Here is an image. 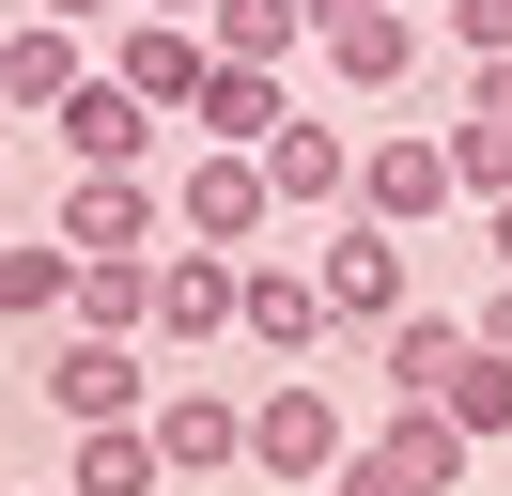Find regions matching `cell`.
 Wrapping results in <instances>:
<instances>
[{
  "label": "cell",
  "mask_w": 512,
  "mask_h": 496,
  "mask_svg": "<svg viewBox=\"0 0 512 496\" xmlns=\"http://www.w3.org/2000/svg\"><path fill=\"white\" fill-rule=\"evenodd\" d=\"M466 465H481V450H466V434L435 419V403H388V419H373V434L342 450V481H326V496H450Z\"/></svg>",
  "instance_id": "1"
},
{
  "label": "cell",
  "mask_w": 512,
  "mask_h": 496,
  "mask_svg": "<svg viewBox=\"0 0 512 496\" xmlns=\"http://www.w3.org/2000/svg\"><path fill=\"white\" fill-rule=\"evenodd\" d=\"M311 295H326V326H388V310H419L404 233H388V217H326V233H311Z\"/></svg>",
  "instance_id": "2"
},
{
  "label": "cell",
  "mask_w": 512,
  "mask_h": 496,
  "mask_svg": "<svg viewBox=\"0 0 512 496\" xmlns=\"http://www.w3.org/2000/svg\"><path fill=\"white\" fill-rule=\"evenodd\" d=\"M342 450H357V419H342L326 372H280V388L249 403V465L264 481H342Z\"/></svg>",
  "instance_id": "3"
},
{
  "label": "cell",
  "mask_w": 512,
  "mask_h": 496,
  "mask_svg": "<svg viewBox=\"0 0 512 496\" xmlns=\"http://www.w3.org/2000/svg\"><path fill=\"white\" fill-rule=\"evenodd\" d=\"M435 202H466V171H450V140H435V124H388V140H357V202H342V217L419 233Z\"/></svg>",
  "instance_id": "4"
},
{
  "label": "cell",
  "mask_w": 512,
  "mask_h": 496,
  "mask_svg": "<svg viewBox=\"0 0 512 496\" xmlns=\"http://www.w3.org/2000/svg\"><path fill=\"white\" fill-rule=\"evenodd\" d=\"M109 78H125L156 124H187L202 78H218V47H202V16H109Z\"/></svg>",
  "instance_id": "5"
},
{
  "label": "cell",
  "mask_w": 512,
  "mask_h": 496,
  "mask_svg": "<svg viewBox=\"0 0 512 496\" xmlns=\"http://www.w3.org/2000/svg\"><path fill=\"white\" fill-rule=\"evenodd\" d=\"M156 217H171L156 171H78V186H63V248H78V264H140Z\"/></svg>",
  "instance_id": "6"
},
{
  "label": "cell",
  "mask_w": 512,
  "mask_h": 496,
  "mask_svg": "<svg viewBox=\"0 0 512 496\" xmlns=\"http://www.w3.org/2000/svg\"><path fill=\"white\" fill-rule=\"evenodd\" d=\"M47 124H63V155H78V171H156V109H140L109 62H94V78H78Z\"/></svg>",
  "instance_id": "7"
},
{
  "label": "cell",
  "mask_w": 512,
  "mask_h": 496,
  "mask_svg": "<svg viewBox=\"0 0 512 496\" xmlns=\"http://www.w3.org/2000/svg\"><path fill=\"white\" fill-rule=\"evenodd\" d=\"M47 403H63L78 434H94V419H140V341H109V326H63V341H47Z\"/></svg>",
  "instance_id": "8"
},
{
  "label": "cell",
  "mask_w": 512,
  "mask_h": 496,
  "mask_svg": "<svg viewBox=\"0 0 512 496\" xmlns=\"http://www.w3.org/2000/svg\"><path fill=\"white\" fill-rule=\"evenodd\" d=\"M78 78H94V31H63V16H16V31H0V109H16V124H47Z\"/></svg>",
  "instance_id": "9"
},
{
  "label": "cell",
  "mask_w": 512,
  "mask_h": 496,
  "mask_svg": "<svg viewBox=\"0 0 512 496\" xmlns=\"http://www.w3.org/2000/svg\"><path fill=\"white\" fill-rule=\"evenodd\" d=\"M311 47L342 62L357 93H404V62H419V31H404V0H311Z\"/></svg>",
  "instance_id": "10"
},
{
  "label": "cell",
  "mask_w": 512,
  "mask_h": 496,
  "mask_svg": "<svg viewBox=\"0 0 512 496\" xmlns=\"http://www.w3.org/2000/svg\"><path fill=\"white\" fill-rule=\"evenodd\" d=\"M264 202L280 217H342L357 202V140L342 124H280V140H264Z\"/></svg>",
  "instance_id": "11"
},
{
  "label": "cell",
  "mask_w": 512,
  "mask_h": 496,
  "mask_svg": "<svg viewBox=\"0 0 512 496\" xmlns=\"http://www.w3.org/2000/svg\"><path fill=\"white\" fill-rule=\"evenodd\" d=\"M249 295V248H156V341H218Z\"/></svg>",
  "instance_id": "12"
},
{
  "label": "cell",
  "mask_w": 512,
  "mask_h": 496,
  "mask_svg": "<svg viewBox=\"0 0 512 496\" xmlns=\"http://www.w3.org/2000/svg\"><path fill=\"white\" fill-rule=\"evenodd\" d=\"M171 217H187V248H264V155H202L187 186H171Z\"/></svg>",
  "instance_id": "13"
},
{
  "label": "cell",
  "mask_w": 512,
  "mask_h": 496,
  "mask_svg": "<svg viewBox=\"0 0 512 496\" xmlns=\"http://www.w3.org/2000/svg\"><path fill=\"white\" fill-rule=\"evenodd\" d=\"M233 326H249L264 357H311V341H342V326H326V295H311V264H280V248H249V295H233Z\"/></svg>",
  "instance_id": "14"
},
{
  "label": "cell",
  "mask_w": 512,
  "mask_h": 496,
  "mask_svg": "<svg viewBox=\"0 0 512 496\" xmlns=\"http://www.w3.org/2000/svg\"><path fill=\"white\" fill-rule=\"evenodd\" d=\"M156 465H171V481H218V465H249V403L171 388V403H156Z\"/></svg>",
  "instance_id": "15"
},
{
  "label": "cell",
  "mask_w": 512,
  "mask_h": 496,
  "mask_svg": "<svg viewBox=\"0 0 512 496\" xmlns=\"http://www.w3.org/2000/svg\"><path fill=\"white\" fill-rule=\"evenodd\" d=\"M373 341H388V403H435L450 372H466V341H481V326H466V310H388Z\"/></svg>",
  "instance_id": "16"
},
{
  "label": "cell",
  "mask_w": 512,
  "mask_h": 496,
  "mask_svg": "<svg viewBox=\"0 0 512 496\" xmlns=\"http://www.w3.org/2000/svg\"><path fill=\"white\" fill-rule=\"evenodd\" d=\"M63 496H171V465H156V419H94L63 450Z\"/></svg>",
  "instance_id": "17"
},
{
  "label": "cell",
  "mask_w": 512,
  "mask_h": 496,
  "mask_svg": "<svg viewBox=\"0 0 512 496\" xmlns=\"http://www.w3.org/2000/svg\"><path fill=\"white\" fill-rule=\"evenodd\" d=\"M0 326H78V248L63 233H0Z\"/></svg>",
  "instance_id": "18"
},
{
  "label": "cell",
  "mask_w": 512,
  "mask_h": 496,
  "mask_svg": "<svg viewBox=\"0 0 512 496\" xmlns=\"http://www.w3.org/2000/svg\"><path fill=\"white\" fill-rule=\"evenodd\" d=\"M187 124H202V140H218V155H264V140H280L295 109H280V78H264V62H218V78H202V109H187Z\"/></svg>",
  "instance_id": "19"
},
{
  "label": "cell",
  "mask_w": 512,
  "mask_h": 496,
  "mask_svg": "<svg viewBox=\"0 0 512 496\" xmlns=\"http://www.w3.org/2000/svg\"><path fill=\"white\" fill-rule=\"evenodd\" d=\"M202 47H218V62H264V78H280V62L311 47V0H218V16H202Z\"/></svg>",
  "instance_id": "20"
},
{
  "label": "cell",
  "mask_w": 512,
  "mask_h": 496,
  "mask_svg": "<svg viewBox=\"0 0 512 496\" xmlns=\"http://www.w3.org/2000/svg\"><path fill=\"white\" fill-rule=\"evenodd\" d=\"M435 419L466 434V450H497V434H512V357H497V341H466V372L435 388Z\"/></svg>",
  "instance_id": "21"
},
{
  "label": "cell",
  "mask_w": 512,
  "mask_h": 496,
  "mask_svg": "<svg viewBox=\"0 0 512 496\" xmlns=\"http://www.w3.org/2000/svg\"><path fill=\"white\" fill-rule=\"evenodd\" d=\"M78 326H109V341H156V248H140V264H78Z\"/></svg>",
  "instance_id": "22"
},
{
  "label": "cell",
  "mask_w": 512,
  "mask_h": 496,
  "mask_svg": "<svg viewBox=\"0 0 512 496\" xmlns=\"http://www.w3.org/2000/svg\"><path fill=\"white\" fill-rule=\"evenodd\" d=\"M16 16H63V31H109L125 0H16Z\"/></svg>",
  "instance_id": "23"
},
{
  "label": "cell",
  "mask_w": 512,
  "mask_h": 496,
  "mask_svg": "<svg viewBox=\"0 0 512 496\" xmlns=\"http://www.w3.org/2000/svg\"><path fill=\"white\" fill-rule=\"evenodd\" d=\"M466 326H481V341H497V357H512V279H497V295H481V310H466Z\"/></svg>",
  "instance_id": "24"
},
{
  "label": "cell",
  "mask_w": 512,
  "mask_h": 496,
  "mask_svg": "<svg viewBox=\"0 0 512 496\" xmlns=\"http://www.w3.org/2000/svg\"><path fill=\"white\" fill-rule=\"evenodd\" d=\"M481 248H497V279H512V202H497V217H481Z\"/></svg>",
  "instance_id": "25"
},
{
  "label": "cell",
  "mask_w": 512,
  "mask_h": 496,
  "mask_svg": "<svg viewBox=\"0 0 512 496\" xmlns=\"http://www.w3.org/2000/svg\"><path fill=\"white\" fill-rule=\"evenodd\" d=\"M125 16H218V0H125Z\"/></svg>",
  "instance_id": "26"
}]
</instances>
